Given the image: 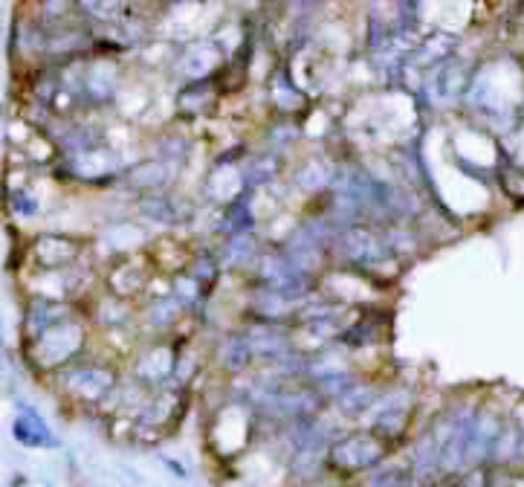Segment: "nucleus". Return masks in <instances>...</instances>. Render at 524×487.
I'll return each instance as SVG.
<instances>
[{"label":"nucleus","mask_w":524,"mask_h":487,"mask_svg":"<svg viewBox=\"0 0 524 487\" xmlns=\"http://www.w3.org/2000/svg\"><path fill=\"white\" fill-rule=\"evenodd\" d=\"M385 447H388L385 439L377 432H353L348 439L330 444L328 461L336 473L353 476V473H362V470L380 464L385 456Z\"/></svg>","instance_id":"1"},{"label":"nucleus","mask_w":524,"mask_h":487,"mask_svg":"<svg viewBox=\"0 0 524 487\" xmlns=\"http://www.w3.org/2000/svg\"><path fill=\"white\" fill-rule=\"evenodd\" d=\"M56 333H58V340H53V333H44L38 340V360L44 365L64 363L67 357H73L81 345V328H76V325H58Z\"/></svg>","instance_id":"2"},{"label":"nucleus","mask_w":524,"mask_h":487,"mask_svg":"<svg viewBox=\"0 0 524 487\" xmlns=\"http://www.w3.org/2000/svg\"><path fill=\"white\" fill-rule=\"evenodd\" d=\"M67 386L81 397V400H101L113 389V375L105 368H79L70 377Z\"/></svg>","instance_id":"3"},{"label":"nucleus","mask_w":524,"mask_h":487,"mask_svg":"<svg viewBox=\"0 0 524 487\" xmlns=\"http://www.w3.org/2000/svg\"><path fill=\"white\" fill-rule=\"evenodd\" d=\"M498 421L493 415H476L472 418V427H469V450H466V461H481L484 452H489L498 441Z\"/></svg>","instance_id":"4"},{"label":"nucleus","mask_w":524,"mask_h":487,"mask_svg":"<svg viewBox=\"0 0 524 487\" xmlns=\"http://www.w3.org/2000/svg\"><path fill=\"white\" fill-rule=\"evenodd\" d=\"M12 432H15V439L26 447H56V439L49 435L44 418L36 415L29 407H21V418L12 424Z\"/></svg>","instance_id":"5"},{"label":"nucleus","mask_w":524,"mask_h":487,"mask_svg":"<svg viewBox=\"0 0 524 487\" xmlns=\"http://www.w3.org/2000/svg\"><path fill=\"white\" fill-rule=\"evenodd\" d=\"M348 253H351V259H357V261H371V259L380 256V244L371 232L353 229L348 235Z\"/></svg>","instance_id":"6"},{"label":"nucleus","mask_w":524,"mask_h":487,"mask_svg":"<svg viewBox=\"0 0 524 487\" xmlns=\"http://www.w3.org/2000/svg\"><path fill=\"white\" fill-rule=\"evenodd\" d=\"M249 348H252V343L244 340V337L229 340V343L224 345V351H221L224 368H229V372H238V368H244V365L249 363Z\"/></svg>","instance_id":"7"},{"label":"nucleus","mask_w":524,"mask_h":487,"mask_svg":"<svg viewBox=\"0 0 524 487\" xmlns=\"http://www.w3.org/2000/svg\"><path fill=\"white\" fill-rule=\"evenodd\" d=\"M371 400H374V389H368V386H357V383H353L351 389L340 397L345 412H362V409H368Z\"/></svg>","instance_id":"8"},{"label":"nucleus","mask_w":524,"mask_h":487,"mask_svg":"<svg viewBox=\"0 0 524 487\" xmlns=\"http://www.w3.org/2000/svg\"><path fill=\"white\" fill-rule=\"evenodd\" d=\"M377 427H380V435H397L400 429H405V407H388L377 421Z\"/></svg>","instance_id":"9"},{"label":"nucleus","mask_w":524,"mask_h":487,"mask_svg":"<svg viewBox=\"0 0 524 487\" xmlns=\"http://www.w3.org/2000/svg\"><path fill=\"white\" fill-rule=\"evenodd\" d=\"M122 4H125V0H84V6H88L93 15H99V18H105V15L110 18V15H116L122 9Z\"/></svg>","instance_id":"10"},{"label":"nucleus","mask_w":524,"mask_h":487,"mask_svg":"<svg viewBox=\"0 0 524 487\" xmlns=\"http://www.w3.org/2000/svg\"><path fill=\"white\" fill-rule=\"evenodd\" d=\"M371 487H405V479L400 473H383L371 482Z\"/></svg>","instance_id":"11"},{"label":"nucleus","mask_w":524,"mask_h":487,"mask_svg":"<svg viewBox=\"0 0 524 487\" xmlns=\"http://www.w3.org/2000/svg\"><path fill=\"white\" fill-rule=\"evenodd\" d=\"M432 487H455V484H452V482H435Z\"/></svg>","instance_id":"12"}]
</instances>
